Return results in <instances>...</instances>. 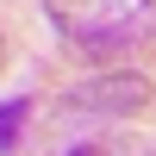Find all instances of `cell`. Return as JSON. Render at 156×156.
<instances>
[{
  "mask_svg": "<svg viewBox=\"0 0 156 156\" xmlns=\"http://www.w3.org/2000/svg\"><path fill=\"white\" fill-rule=\"evenodd\" d=\"M44 12L87 56H119L156 31V0H44Z\"/></svg>",
  "mask_w": 156,
  "mask_h": 156,
  "instance_id": "6da1fadb",
  "label": "cell"
},
{
  "mask_svg": "<svg viewBox=\"0 0 156 156\" xmlns=\"http://www.w3.org/2000/svg\"><path fill=\"white\" fill-rule=\"evenodd\" d=\"M69 156H156V137H81Z\"/></svg>",
  "mask_w": 156,
  "mask_h": 156,
  "instance_id": "3957f363",
  "label": "cell"
},
{
  "mask_svg": "<svg viewBox=\"0 0 156 156\" xmlns=\"http://www.w3.org/2000/svg\"><path fill=\"white\" fill-rule=\"evenodd\" d=\"M0 56H6V44H0Z\"/></svg>",
  "mask_w": 156,
  "mask_h": 156,
  "instance_id": "5b68a950",
  "label": "cell"
},
{
  "mask_svg": "<svg viewBox=\"0 0 156 156\" xmlns=\"http://www.w3.org/2000/svg\"><path fill=\"white\" fill-rule=\"evenodd\" d=\"M25 119H31V100H25V94H12L6 106H0V150H12V144H19Z\"/></svg>",
  "mask_w": 156,
  "mask_h": 156,
  "instance_id": "277c9868",
  "label": "cell"
},
{
  "mask_svg": "<svg viewBox=\"0 0 156 156\" xmlns=\"http://www.w3.org/2000/svg\"><path fill=\"white\" fill-rule=\"evenodd\" d=\"M144 100H150V81H144V75H94V81L69 87L62 106H69V112H137Z\"/></svg>",
  "mask_w": 156,
  "mask_h": 156,
  "instance_id": "7a4b0ae2",
  "label": "cell"
}]
</instances>
